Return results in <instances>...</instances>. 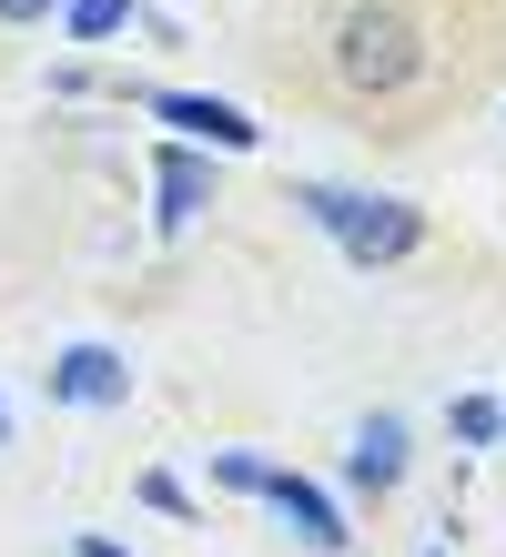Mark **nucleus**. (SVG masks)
<instances>
[{"label": "nucleus", "instance_id": "f257e3e1", "mask_svg": "<svg viewBox=\"0 0 506 557\" xmlns=\"http://www.w3.org/2000/svg\"><path fill=\"white\" fill-rule=\"evenodd\" d=\"M324 61H334V82L355 91V102H395V91H416L425 72V30L405 0H345L324 30Z\"/></svg>", "mask_w": 506, "mask_h": 557}, {"label": "nucleus", "instance_id": "f03ea898", "mask_svg": "<svg viewBox=\"0 0 506 557\" xmlns=\"http://www.w3.org/2000/svg\"><path fill=\"white\" fill-rule=\"evenodd\" d=\"M294 203L334 234L355 274H385V264H416L425 253V213L395 203V193H355V183H294Z\"/></svg>", "mask_w": 506, "mask_h": 557}, {"label": "nucleus", "instance_id": "7ed1b4c3", "mask_svg": "<svg viewBox=\"0 0 506 557\" xmlns=\"http://www.w3.org/2000/svg\"><path fill=\"white\" fill-rule=\"evenodd\" d=\"M112 102L152 112V122H173V143H213V152H254V143H263V122H254V112H233V102H213V91H152V82H112Z\"/></svg>", "mask_w": 506, "mask_h": 557}, {"label": "nucleus", "instance_id": "20e7f679", "mask_svg": "<svg viewBox=\"0 0 506 557\" xmlns=\"http://www.w3.org/2000/svg\"><path fill=\"white\" fill-rule=\"evenodd\" d=\"M41 396L72 406V416H122V406H132V355L82 335V345H61L51 366H41Z\"/></svg>", "mask_w": 506, "mask_h": 557}, {"label": "nucleus", "instance_id": "39448f33", "mask_svg": "<svg viewBox=\"0 0 506 557\" xmlns=\"http://www.w3.org/2000/svg\"><path fill=\"white\" fill-rule=\"evenodd\" d=\"M254 507H274V517H284V528H294L304 547H314V557H345V547H355V528H345V507H334V497H324L314 476H294V467H263V486H254Z\"/></svg>", "mask_w": 506, "mask_h": 557}, {"label": "nucleus", "instance_id": "423d86ee", "mask_svg": "<svg viewBox=\"0 0 506 557\" xmlns=\"http://www.w3.org/2000/svg\"><path fill=\"white\" fill-rule=\"evenodd\" d=\"M405 456H416L405 416H355V436H345V486H355V497H395V486H405Z\"/></svg>", "mask_w": 506, "mask_h": 557}, {"label": "nucleus", "instance_id": "0eeeda50", "mask_svg": "<svg viewBox=\"0 0 506 557\" xmlns=\"http://www.w3.org/2000/svg\"><path fill=\"white\" fill-rule=\"evenodd\" d=\"M152 183H162V234H183V223L213 203V162H202L193 143H162L152 152Z\"/></svg>", "mask_w": 506, "mask_h": 557}, {"label": "nucleus", "instance_id": "6e6552de", "mask_svg": "<svg viewBox=\"0 0 506 557\" xmlns=\"http://www.w3.org/2000/svg\"><path fill=\"white\" fill-rule=\"evenodd\" d=\"M446 436H456V446H496V436H506V406H496V396H456V406H446Z\"/></svg>", "mask_w": 506, "mask_h": 557}, {"label": "nucleus", "instance_id": "1a4fd4ad", "mask_svg": "<svg viewBox=\"0 0 506 557\" xmlns=\"http://www.w3.org/2000/svg\"><path fill=\"white\" fill-rule=\"evenodd\" d=\"M122 21H132V0H61V30L72 41H112Z\"/></svg>", "mask_w": 506, "mask_h": 557}, {"label": "nucleus", "instance_id": "9d476101", "mask_svg": "<svg viewBox=\"0 0 506 557\" xmlns=\"http://www.w3.org/2000/svg\"><path fill=\"white\" fill-rule=\"evenodd\" d=\"M61 0H0V30H51Z\"/></svg>", "mask_w": 506, "mask_h": 557}, {"label": "nucleus", "instance_id": "9b49d317", "mask_svg": "<svg viewBox=\"0 0 506 557\" xmlns=\"http://www.w3.org/2000/svg\"><path fill=\"white\" fill-rule=\"evenodd\" d=\"M213 486H233V497H254V486H263V456H213Z\"/></svg>", "mask_w": 506, "mask_h": 557}, {"label": "nucleus", "instance_id": "f8f14e48", "mask_svg": "<svg viewBox=\"0 0 506 557\" xmlns=\"http://www.w3.org/2000/svg\"><path fill=\"white\" fill-rule=\"evenodd\" d=\"M143 507H162V517H193V497H183L173 476H143Z\"/></svg>", "mask_w": 506, "mask_h": 557}, {"label": "nucleus", "instance_id": "ddd939ff", "mask_svg": "<svg viewBox=\"0 0 506 557\" xmlns=\"http://www.w3.org/2000/svg\"><path fill=\"white\" fill-rule=\"evenodd\" d=\"M82 557H132V547H112V537H82Z\"/></svg>", "mask_w": 506, "mask_h": 557}, {"label": "nucleus", "instance_id": "4468645a", "mask_svg": "<svg viewBox=\"0 0 506 557\" xmlns=\"http://www.w3.org/2000/svg\"><path fill=\"white\" fill-rule=\"evenodd\" d=\"M0 456H11V406H0Z\"/></svg>", "mask_w": 506, "mask_h": 557}, {"label": "nucleus", "instance_id": "2eb2a0df", "mask_svg": "<svg viewBox=\"0 0 506 557\" xmlns=\"http://www.w3.org/2000/svg\"><path fill=\"white\" fill-rule=\"evenodd\" d=\"M496 406H506V396H496Z\"/></svg>", "mask_w": 506, "mask_h": 557}]
</instances>
